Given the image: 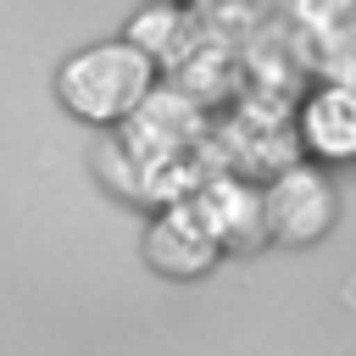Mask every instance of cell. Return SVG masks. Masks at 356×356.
<instances>
[{
	"label": "cell",
	"mask_w": 356,
	"mask_h": 356,
	"mask_svg": "<svg viewBox=\"0 0 356 356\" xmlns=\"http://www.w3.org/2000/svg\"><path fill=\"white\" fill-rule=\"evenodd\" d=\"M122 39H134L156 67H172V61H184L189 56V11L178 6V0H150L145 11H134V22H128V33Z\"/></svg>",
	"instance_id": "obj_6"
},
{
	"label": "cell",
	"mask_w": 356,
	"mask_h": 356,
	"mask_svg": "<svg viewBox=\"0 0 356 356\" xmlns=\"http://www.w3.org/2000/svg\"><path fill=\"white\" fill-rule=\"evenodd\" d=\"M295 145L323 167H350L356 161V83L328 78L306 89L295 111Z\"/></svg>",
	"instance_id": "obj_4"
},
{
	"label": "cell",
	"mask_w": 356,
	"mask_h": 356,
	"mask_svg": "<svg viewBox=\"0 0 356 356\" xmlns=\"http://www.w3.org/2000/svg\"><path fill=\"white\" fill-rule=\"evenodd\" d=\"M261 222L267 245L312 250L339 228V184L328 178L323 161H284L261 184Z\"/></svg>",
	"instance_id": "obj_2"
},
{
	"label": "cell",
	"mask_w": 356,
	"mask_h": 356,
	"mask_svg": "<svg viewBox=\"0 0 356 356\" xmlns=\"http://www.w3.org/2000/svg\"><path fill=\"white\" fill-rule=\"evenodd\" d=\"M156 61L134 39H100L56 67V100L89 128H122L156 95Z\"/></svg>",
	"instance_id": "obj_1"
},
{
	"label": "cell",
	"mask_w": 356,
	"mask_h": 356,
	"mask_svg": "<svg viewBox=\"0 0 356 356\" xmlns=\"http://www.w3.org/2000/svg\"><path fill=\"white\" fill-rule=\"evenodd\" d=\"M228 250L217 245V234L200 222V211L184 200H167L150 228H145V261L161 273V278H206Z\"/></svg>",
	"instance_id": "obj_3"
},
{
	"label": "cell",
	"mask_w": 356,
	"mask_h": 356,
	"mask_svg": "<svg viewBox=\"0 0 356 356\" xmlns=\"http://www.w3.org/2000/svg\"><path fill=\"white\" fill-rule=\"evenodd\" d=\"M189 206L200 211V222L217 234L222 250H256L267 245V222H261V189L245 178H206L189 189Z\"/></svg>",
	"instance_id": "obj_5"
}]
</instances>
